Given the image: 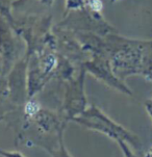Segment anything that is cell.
Masks as SVG:
<instances>
[{
  "label": "cell",
  "mask_w": 152,
  "mask_h": 157,
  "mask_svg": "<svg viewBox=\"0 0 152 157\" xmlns=\"http://www.w3.org/2000/svg\"><path fill=\"white\" fill-rule=\"evenodd\" d=\"M104 51L114 74L121 81L131 75H152V41L128 40L111 33L104 36Z\"/></svg>",
  "instance_id": "cell-1"
},
{
  "label": "cell",
  "mask_w": 152,
  "mask_h": 157,
  "mask_svg": "<svg viewBox=\"0 0 152 157\" xmlns=\"http://www.w3.org/2000/svg\"><path fill=\"white\" fill-rule=\"evenodd\" d=\"M72 121L76 122L88 129L100 132L114 140L115 142L122 140L137 150H140L142 148V144L138 135L124 128L120 124L116 123L114 120L106 116L102 110L95 105L88 107L80 116L74 118Z\"/></svg>",
  "instance_id": "cell-2"
},
{
  "label": "cell",
  "mask_w": 152,
  "mask_h": 157,
  "mask_svg": "<svg viewBox=\"0 0 152 157\" xmlns=\"http://www.w3.org/2000/svg\"><path fill=\"white\" fill-rule=\"evenodd\" d=\"M86 73V69L81 66L78 76L75 78L72 77L67 80L64 104L66 120H73L87 109V98L84 94Z\"/></svg>",
  "instance_id": "cell-3"
},
{
  "label": "cell",
  "mask_w": 152,
  "mask_h": 157,
  "mask_svg": "<svg viewBox=\"0 0 152 157\" xmlns=\"http://www.w3.org/2000/svg\"><path fill=\"white\" fill-rule=\"evenodd\" d=\"M84 68L87 72H91L93 76L104 82L107 86L118 90L119 92L126 95H132V92L123 81L114 74L111 69L109 57L105 53H94L92 54V59L82 63Z\"/></svg>",
  "instance_id": "cell-4"
},
{
  "label": "cell",
  "mask_w": 152,
  "mask_h": 157,
  "mask_svg": "<svg viewBox=\"0 0 152 157\" xmlns=\"http://www.w3.org/2000/svg\"><path fill=\"white\" fill-rule=\"evenodd\" d=\"M16 36L17 33L12 26L0 17V59L2 75L10 73L18 62L21 48Z\"/></svg>",
  "instance_id": "cell-5"
},
{
  "label": "cell",
  "mask_w": 152,
  "mask_h": 157,
  "mask_svg": "<svg viewBox=\"0 0 152 157\" xmlns=\"http://www.w3.org/2000/svg\"><path fill=\"white\" fill-rule=\"evenodd\" d=\"M53 3H54V0H14L13 1V10L25 13L27 16L31 6L41 7L42 10H45L50 9Z\"/></svg>",
  "instance_id": "cell-6"
},
{
  "label": "cell",
  "mask_w": 152,
  "mask_h": 157,
  "mask_svg": "<svg viewBox=\"0 0 152 157\" xmlns=\"http://www.w3.org/2000/svg\"><path fill=\"white\" fill-rule=\"evenodd\" d=\"M0 17L3 18L10 26L14 24L15 18L13 15L12 0H0Z\"/></svg>",
  "instance_id": "cell-7"
},
{
  "label": "cell",
  "mask_w": 152,
  "mask_h": 157,
  "mask_svg": "<svg viewBox=\"0 0 152 157\" xmlns=\"http://www.w3.org/2000/svg\"><path fill=\"white\" fill-rule=\"evenodd\" d=\"M48 152L51 154L52 157H72L65 147V144H64V135L60 136V140H58V143L57 144V146H55V148H49L48 149Z\"/></svg>",
  "instance_id": "cell-8"
},
{
  "label": "cell",
  "mask_w": 152,
  "mask_h": 157,
  "mask_svg": "<svg viewBox=\"0 0 152 157\" xmlns=\"http://www.w3.org/2000/svg\"><path fill=\"white\" fill-rule=\"evenodd\" d=\"M86 9L94 14H101L102 12V1L101 0H84Z\"/></svg>",
  "instance_id": "cell-9"
},
{
  "label": "cell",
  "mask_w": 152,
  "mask_h": 157,
  "mask_svg": "<svg viewBox=\"0 0 152 157\" xmlns=\"http://www.w3.org/2000/svg\"><path fill=\"white\" fill-rule=\"evenodd\" d=\"M86 9L84 0H66L67 12H76Z\"/></svg>",
  "instance_id": "cell-10"
},
{
  "label": "cell",
  "mask_w": 152,
  "mask_h": 157,
  "mask_svg": "<svg viewBox=\"0 0 152 157\" xmlns=\"http://www.w3.org/2000/svg\"><path fill=\"white\" fill-rule=\"evenodd\" d=\"M117 144L119 145V147H120V149H121L124 157H138L134 153L132 152V150L130 149V146L127 145L126 143L122 142V140H119V142H117Z\"/></svg>",
  "instance_id": "cell-11"
},
{
  "label": "cell",
  "mask_w": 152,
  "mask_h": 157,
  "mask_svg": "<svg viewBox=\"0 0 152 157\" xmlns=\"http://www.w3.org/2000/svg\"><path fill=\"white\" fill-rule=\"evenodd\" d=\"M0 156L1 157H25L18 151H5L0 149Z\"/></svg>",
  "instance_id": "cell-12"
},
{
  "label": "cell",
  "mask_w": 152,
  "mask_h": 157,
  "mask_svg": "<svg viewBox=\"0 0 152 157\" xmlns=\"http://www.w3.org/2000/svg\"><path fill=\"white\" fill-rule=\"evenodd\" d=\"M145 108H146V111L147 113L149 114V118L151 119V122H152V99H149L145 102Z\"/></svg>",
  "instance_id": "cell-13"
},
{
  "label": "cell",
  "mask_w": 152,
  "mask_h": 157,
  "mask_svg": "<svg viewBox=\"0 0 152 157\" xmlns=\"http://www.w3.org/2000/svg\"><path fill=\"white\" fill-rule=\"evenodd\" d=\"M143 157H152V147L149 149V150L145 154H144Z\"/></svg>",
  "instance_id": "cell-14"
},
{
  "label": "cell",
  "mask_w": 152,
  "mask_h": 157,
  "mask_svg": "<svg viewBox=\"0 0 152 157\" xmlns=\"http://www.w3.org/2000/svg\"><path fill=\"white\" fill-rule=\"evenodd\" d=\"M115 1H117V0H111V2H115Z\"/></svg>",
  "instance_id": "cell-15"
}]
</instances>
